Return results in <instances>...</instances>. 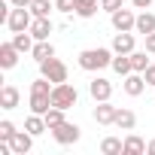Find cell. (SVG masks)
<instances>
[{
	"label": "cell",
	"instance_id": "cell-30",
	"mask_svg": "<svg viewBox=\"0 0 155 155\" xmlns=\"http://www.w3.org/2000/svg\"><path fill=\"white\" fill-rule=\"evenodd\" d=\"M146 52H149V55H155V31H152V34H146Z\"/></svg>",
	"mask_w": 155,
	"mask_h": 155
},
{
	"label": "cell",
	"instance_id": "cell-29",
	"mask_svg": "<svg viewBox=\"0 0 155 155\" xmlns=\"http://www.w3.org/2000/svg\"><path fill=\"white\" fill-rule=\"evenodd\" d=\"M143 79H146V85H155V64H149L143 70Z\"/></svg>",
	"mask_w": 155,
	"mask_h": 155
},
{
	"label": "cell",
	"instance_id": "cell-2",
	"mask_svg": "<svg viewBox=\"0 0 155 155\" xmlns=\"http://www.w3.org/2000/svg\"><path fill=\"white\" fill-rule=\"evenodd\" d=\"M31 25H34V12H31L28 6H12V9H9L6 28H9L12 34H18V31H31Z\"/></svg>",
	"mask_w": 155,
	"mask_h": 155
},
{
	"label": "cell",
	"instance_id": "cell-5",
	"mask_svg": "<svg viewBox=\"0 0 155 155\" xmlns=\"http://www.w3.org/2000/svg\"><path fill=\"white\" fill-rule=\"evenodd\" d=\"M52 137H55V143L70 146V143H76V140H79V128H76V125H70V122H61L58 128H52Z\"/></svg>",
	"mask_w": 155,
	"mask_h": 155
},
{
	"label": "cell",
	"instance_id": "cell-6",
	"mask_svg": "<svg viewBox=\"0 0 155 155\" xmlns=\"http://www.w3.org/2000/svg\"><path fill=\"white\" fill-rule=\"evenodd\" d=\"M110 21H113L116 31H134V28H137V15H134L131 9H125V6L116 9V12L110 15Z\"/></svg>",
	"mask_w": 155,
	"mask_h": 155
},
{
	"label": "cell",
	"instance_id": "cell-1",
	"mask_svg": "<svg viewBox=\"0 0 155 155\" xmlns=\"http://www.w3.org/2000/svg\"><path fill=\"white\" fill-rule=\"evenodd\" d=\"M113 64V52L110 49H85L79 52V67L82 70H101Z\"/></svg>",
	"mask_w": 155,
	"mask_h": 155
},
{
	"label": "cell",
	"instance_id": "cell-3",
	"mask_svg": "<svg viewBox=\"0 0 155 155\" xmlns=\"http://www.w3.org/2000/svg\"><path fill=\"white\" fill-rule=\"evenodd\" d=\"M40 73L46 76V79H49L52 85H58V82H67V64H64V61H58L55 55H52L49 61H43V64H40Z\"/></svg>",
	"mask_w": 155,
	"mask_h": 155
},
{
	"label": "cell",
	"instance_id": "cell-18",
	"mask_svg": "<svg viewBox=\"0 0 155 155\" xmlns=\"http://www.w3.org/2000/svg\"><path fill=\"white\" fill-rule=\"evenodd\" d=\"M134 125H137V116H134L131 110H119V113H116V128H122V131H134Z\"/></svg>",
	"mask_w": 155,
	"mask_h": 155
},
{
	"label": "cell",
	"instance_id": "cell-26",
	"mask_svg": "<svg viewBox=\"0 0 155 155\" xmlns=\"http://www.w3.org/2000/svg\"><path fill=\"white\" fill-rule=\"evenodd\" d=\"M12 134H15L12 122H0V140H12Z\"/></svg>",
	"mask_w": 155,
	"mask_h": 155
},
{
	"label": "cell",
	"instance_id": "cell-14",
	"mask_svg": "<svg viewBox=\"0 0 155 155\" xmlns=\"http://www.w3.org/2000/svg\"><path fill=\"white\" fill-rule=\"evenodd\" d=\"M31 55H34V61H37V64H43V61H49V58L55 55V46H52L49 40H37V46L31 49Z\"/></svg>",
	"mask_w": 155,
	"mask_h": 155
},
{
	"label": "cell",
	"instance_id": "cell-23",
	"mask_svg": "<svg viewBox=\"0 0 155 155\" xmlns=\"http://www.w3.org/2000/svg\"><path fill=\"white\" fill-rule=\"evenodd\" d=\"M64 113H67V110H61V107H52V110L43 116V119H46V125H49V131H52V128H58L61 122H67V119H64Z\"/></svg>",
	"mask_w": 155,
	"mask_h": 155
},
{
	"label": "cell",
	"instance_id": "cell-4",
	"mask_svg": "<svg viewBox=\"0 0 155 155\" xmlns=\"http://www.w3.org/2000/svg\"><path fill=\"white\" fill-rule=\"evenodd\" d=\"M76 101H79V94H76V88H73V85H67V82H58V85L52 88V107L70 110Z\"/></svg>",
	"mask_w": 155,
	"mask_h": 155
},
{
	"label": "cell",
	"instance_id": "cell-22",
	"mask_svg": "<svg viewBox=\"0 0 155 155\" xmlns=\"http://www.w3.org/2000/svg\"><path fill=\"white\" fill-rule=\"evenodd\" d=\"M143 152H146V143H143L137 134L125 137V155H143Z\"/></svg>",
	"mask_w": 155,
	"mask_h": 155
},
{
	"label": "cell",
	"instance_id": "cell-11",
	"mask_svg": "<svg viewBox=\"0 0 155 155\" xmlns=\"http://www.w3.org/2000/svg\"><path fill=\"white\" fill-rule=\"evenodd\" d=\"M18 49L12 46V43H3V46H0V67H3V70H12L15 64H18Z\"/></svg>",
	"mask_w": 155,
	"mask_h": 155
},
{
	"label": "cell",
	"instance_id": "cell-10",
	"mask_svg": "<svg viewBox=\"0 0 155 155\" xmlns=\"http://www.w3.org/2000/svg\"><path fill=\"white\" fill-rule=\"evenodd\" d=\"M113 52L116 55H131L134 52V34L131 31H119L113 37Z\"/></svg>",
	"mask_w": 155,
	"mask_h": 155
},
{
	"label": "cell",
	"instance_id": "cell-21",
	"mask_svg": "<svg viewBox=\"0 0 155 155\" xmlns=\"http://www.w3.org/2000/svg\"><path fill=\"white\" fill-rule=\"evenodd\" d=\"M110 67H113L119 76H128V73H134V67H131V55H116Z\"/></svg>",
	"mask_w": 155,
	"mask_h": 155
},
{
	"label": "cell",
	"instance_id": "cell-25",
	"mask_svg": "<svg viewBox=\"0 0 155 155\" xmlns=\"http://www.w3.org/2000/svg\"><path fill=\"white\" fill-rule=\"evenodd\" d=\"M131 67H134V73H143V70L149 67V58H146V52H131Z\"/></svg>",
	"mask_w": 155,
	"mask_h": 155
},
{
	"label": "cell",
	"instance_id": "cell-31",
	"mask_svg": "<svg viewBox=\"0 0 155 155\" xmlns=\"http://www.w3.org/2000/svg\"><path fill=\"white\" fill-rule=\"evenodd\" d=\"M131 3H134L137 9H149V6H152V0H131Z\"/></svg>",
	"mask_w": 155,
	"mask_h": 155
},
{
	"label": "cell",
	"instance_id": "cell-17",
	"mask_svg": "<svg viewBox=\"0 0 155 155\" xmlns=\"http://www.w3.org/2000/svg\"><path fill=\"white\" fill-rule=\"evenodd\" d=\"M134 31H137V34H143V37H146V34H152V31H155V15L143 9V12L137 15V28H134Z\"/></svg>",
	"mask_w": 155,
	"mask_h": 155
},
{
	"label": "cell",
	"instance_id": "cell-8",
	"mask_svg": "<svg viewBox=\"0 0 155 155\" xmlns=\"http://www.w3.org/2000/svg\"><path fill=\"white\" fill-rule=\"evenodd\" d=\"M116 113H119V107H113L110 101H97V107H94V122H97V125H116Z\"/></svg>",
	"mask_w": 155,
	"mask_h": 155
},
{
	"label": "cell",
	"instance_id": "cell-12",
	"mask_svg": "<svg viewBox=\"0 0 155 155\" xmlns=\"http://www.w3.org/2000/svg\"><path fill=\"white\" fill-rule=\"evenodd\" d=\"M143 88H146L143 73H128V76H125V94H131V97H140V94H143Z\"/></svg>",
	"mask_w": 155,
	"mask_h": 155
},
{
	"label": "cell",
	"instance_id": "cell-13",
	"mask_svg": "<svg viewBox=\"0 0 155 155\" xmlns=\"http://www.w3.org/2000/svg\"><path fill=\"white\" fill-rule=\"evenodd\" d=\"M18 88L15 85H3V88H0V107H3V110H15L18 107Z\"/></svg>",
	"mask_w": 155,
	"mask_h": 155
},
{
	"label": "cell",
	"instance_id": "cell-9",
	"mask_svg": "<svg viewBox=\"0 0 155 155\" xmlns=\"http://www.w3.org/2000/svg\"><path fill=\"white\" fill-rule=\"evenodd\" d=\"M9 146H12V155H28L31 146H34V134L31 131H15L12 140H9Z\"/></svg>",
	"mask_w": 155,
	"mask_h": 155
},
{
	"label": "cell",
	"instance_id": "cell-19",
	"mask_svg": "<svg viewBox=\"0 0 155 155\" xmlns=\"http://www.w3.org/2000/svg\"><path fill=\"white\" fill-rule=\"evenodd\" d=\"M101 152H104V155H122V152H125V140H119V137H107V140L101 143Z\"/></svg>",
	"mask_w": 155,
	"mask_h": 155
},
{
	"label": "cell",
	"instance_id": "cell-16",
	"mask_svg": "<svg viewBox=\"0 0 155 155\" xmlns=\"http://www.w3.org/2000/svg\"><path fill=\"white\" fill-rule=\"evenodd\" d=\"M12 46H15L18 52H31V49H34V34H31V31H18V34H12Z\"/></svg>",
	"mask_w": 155,
	"mask_h": 155
},
{
	"label": "cell",
	"instance_id": "cell-15",
	"mask_svg": "<svg viewBox=\"0 0 155 155\" xmlns=\"http://www.w3.org/2000/svg\"><path fill=\"white\" fill-rule=\"evenodd\" d=\"M31 34H34V40H49V34H52V21H49V15H43V18H34V25H31Z\"/></svg>",
	"mask_w": 155,
	"mask_h": 155
},
{
	"label": "cell",
	"instance_id": "cell-7",
	"mask_svg": "<svg viewBox=\"0 0 155 155\" xmlns=\"http://www.w3.org/2000/svg\"><path fill=\"white\" fill-rule=\"evenodd\" d=\"M88 91H91L94 101H110L113 97V82L104 79V76H94V79L88 82Z\"/></svg>",
	"mask_w": 155,
	"mask_h": 155
},
{
	"label": "cell",
	"instance_id": "cell-24",
	"mask_svg": "<svg viewBox=\"0 0 155 155\" xmlns=\"http://www.w3.org/2000/svg\"><path fill=\"white\" fill-rule=\"evenodd\" d=\"M52 3H55V0H34V3H31V12H34V18H43V15H49V12H52Z\"/></svg>",
	"mask_w": 155,
	"mask_h": 155
},
{
	"label": "cell",
	"instance_id": "cell-32",
	"mask_svg": "<svg viewBox=\"0 0 155 155\" xmlns=\"http://www.w3.org/2000/svg\"><path fill=\"white\" fill-rule=\"evenodd\" d=\"M9 3H12V6H28V9H31L34 0H9Z\"/></svg>",
	"mask_w": 155,
	"mask_h": 155
},
{
	"label": "cell",
	"instance_id": "cell-27",
	"mask_svg": "<svg viewBox=\"0 0 155 155\" xmlns=\"http://www.w3.org/2000/svg\"><path fill=\"white\" fill-rule=\"evenodd\" d=\"M101 9H107V12L113 15L116 9H122V0H101Z\"/></svg>",
	"mask_w": 155,
	"mask_h": 155
},
{
	"label": "cell",
	"instance_id": "cell-28",
	"mask_svg": "<svg viewBox=\"0 0 155 155\" xmlns=\"http://www.w3.org/2000/svg\"><path fill=\"white\" fill-rule=\"evenodd\" d=\"M55 9H61V12H73V9H76V0H55Z\"/></svg>",
	"mask_w": 155,
	"mask_h": 155
},
{
	"label": "cell",
	"instance_id": "cell-33",
	"mask_svg": "<svg viewBox=\"0 0 155 155\" xmlns=\"http://www.w3.org/2000/svg\"><path fill=\"white\" fill-rule=\"evenodd\" d=\"M146 152H149V155H155V140H152V143L146 146Z\"/></svg>",
	"mask_w": 155,
	"mask_h": 155
},
{
	"label": "cell",
	"instance_id": "cell-20",
	"mask_svg": "<svg viewBox=\"0 0 155 155\" xmlns=\"http://www.w3.org/2000/svg\"><path fill=\"white\" fill-rule=\"evenodd\" d=\"M79 18H91L97 12V0H76V9H73Z\"/></svg>",
	"mask_w": 155,
	"mask_h": 155
}]
</instances>
